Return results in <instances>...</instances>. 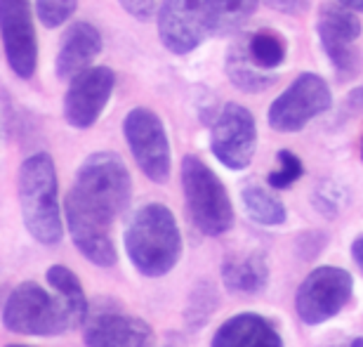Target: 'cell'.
Listing matches in <instances>:
<instances>
[{
    "mask_svg": "<svg viewBox=\"0 0 363 347\" xmlns=\"http://www.w3.org/2000/svg\"><path fill=\"white\" fill-rule=\"evenodd\" d=\"M133 199V177L128 165L113 151H97L83 161L76 182L67 194L64 211H76L113 225Z\"/></svg>",
    "mask_w": 363,
    "mask_h": 347,
    "instance_id": "cell-1",
    "label": "cell"
},
{
    "mask_svg": "<svg viewBox=\"0 0 363 347\" xmlns=\"http://www.w3.org/2000/svg\"><path fill=\"white\" fill-rule=\"evenodd\" d=\"M125 250L142 277L161 279L182 258V231L175 215L163 204H147L125 227Z\"/></svg>",
    "mask_w": 363,
    "mask_h": 347,
    "instance_id": "cell-2",
    "label": "cell"
},
{
    "mask_svg": "<svg viewBox=\"0 0 363 347\" xmlns=\"http://www.w3.org/2000/svg\"><path fill=\"white\" fill-rule=\"evenodd\" d=\"M17 194L28 234L43 246L60 243L64 236V220L60 208V180L52 156L38 151L21 163Z\"/></svg>",
    "mask_w": 363,
    "mask_h": 347,
    "instance_id": "cell-3",
    "label": "cell"
},
{
    "mask_svg": "<svg viewBox=\"0 0 363 347\" xmlns=\"http://www.w3.org/2000/svg\"><path fill=\"white\" fill-rule=\"evenodd\" d=\"M182 189L196 229L206 236H222L234 227V206L227 187L199 156L182 158Z\"/></svg>",
    "mask_w": 363,
    "mask_h": 347,
    "instance_id": "cell-4",
    "label": "cell"
},
{
    "mask_svg": "<svg viewBox=\"0 0 363 347\" xmlns=\"http://www.w3.org/2000/svg\"><path fill=\"white\" fill-rule=\"evenodd\" d=\"M3 326L19 336L52 338L71 331V319L55 291L48 293L35 281H24L7 293L3 302Z\"/></svg>",
    "mask_w": 363,
    "mask_h": 347,
    "instance_id": "cell-5",
    "label": "cell"
},
{
    "mask_svg": "<svg viewBox=\"0 0 363 347\" xmlns=\"http://www.w3.org/2000/svg\"><path fill=\"white\" fill-rule=\"evenodd\" d=\"M354 293V277L342 267L321 265L311 270L295 293V312L307 326H321L347 307Z\"/></svg>",
    "mask_w": 363,
    "mask_h": 347,
    "instance_id": "cell-6",
    "label": "cell"
},
{
    "mask_svg": "<svg viewBox=\"0 0 363 347\" xmlns=\"http://www.w3.org/2000/svg\"><path fill=\"white\" fill-rule=\"evenodd\" d=\"M123 135H125L128 147L144 175L156 184L168 182L172 154L163 121L151 109L137 106L123 121Z\"/></svg>",
    "mask_w": 363,
    "mask_h": 347,
    "instance_id": "cell-7",
    "label": "cell"
},
{
    "mask_svg": "<svg viewBox=\"0 0 363 347\" xmlns=\"http://www.w3.org/2000/svg\"><path fill=\"white\" fill-rule=\"evenodd\" d=\"M330 102V88L321 76L300 74L269 106V126L279 133H297L316 116L328 111Z\"/></svg>",
    "mask_w": 363,
    "mask_h": 347,
    "instance_id": "cell-8",
    "label": "cell"
},
{
    "mask_svg": "<svg viewBox=\"0 0 363 347\" xmlns=\"http://www.w3.org/2000/svg\"><path fill=\"white\" fill-rule=\"evenodd\" d=\"M257 147V126L252 114L241 104H227L217 116L210 149L229 170H245L252 163Z\"/></svg>",
    "mask_w": 363,
    "mask_h": 347,
    "instance_id": "cell-9",
    "label": "cell"
},
{
    "mask_svg": "<svg viewBox=\"0 0 363 347\" xmlns=\"http://www.w3.org/2000/svg\"><path fill=\"white\" fill-rule=\"evenodd\" d=\"M316 33L337 74L345 81L357 74L359 55L354 50V40H359L361 35V21L354 14V10L340 3L323 5L321 12H318Z\"/></svg>",
    "mask_w": 363,
    "mask_h": 347,
    "instance_id": "cell-10",
    "label": "cell"
},
{
    "mask_svg": "<svg viewBox=\"0 0 363 347\" xmlns=\"http://www.w3.org/2000/svg\"><path fill=\"white\" fill-rule=\"evenodd\" d=\"M210 28L206 0H163L158 10V35L175 55L191 53L206 40Z\"/></svg>",
    "mask_w": 363,
    "mask_h": 347,
    "instance_id": "cell-11",
    "label": "cell"
},
{
    "mask_svg": "<svg viewBox=\"0 0 363 347\" xmlns=\"http://www.w3.org/2000/svg\"><path fill=\"white\" fill-rule=\"evenodd\" d=\"M0 33L10 69L24 81L31 78L38 62V43L28 0H0Z\"/></svg>",
    "mask_w": 363,
    "mask_h": 347,
    "instance_id": "cell-12",
    "label": "cell"
},
{
    "mask_svg": "<svg viewBox=\"0 0 363 347\" xmlns=\"http://www.w3.org/2000/svg\"><path fill=\"white\" fill-rule=\"evenodd\" d=\"M85 347H156V334L147 321L116 307H99L85 321Z\"/></svg>",
    "mask_w": 363,
    "mask_h": 347,
    "instance_id": "cell-13",
    "label": "cell"
},
{
    "mask_svg": "<svg viewBox=\"0 0 363 347\" xmlns=\"http://www.w3.org/2000/svg\"><path fill=\"white\" fill-rule=\"evenodd\" d=\"M116 85V76L108 67L85 69L83 74L71 78V85L64 97V119L71 128H90L104 111Z\"/></svg>",
    "mask_w": 363,
    "mask_h": 347,
    "instance_id": "cell-14",
    "label": "cell"
},
{
    "mask_svg": "<svg viewBox=\"0 0 363 347\" xmlns=\"http://www.w3.org/2000/svg\"><path fill=\"white\" fill-rule=\"evenodd\" d=\"M101 53V35L88 21H74L62 38L60 53H57L55 71L62 81H71L85 69H90V62Z\"/></svg>",
    "mask_w": 363,
    "mask_h": 347,
    "instance_id": "cell-15",
    "label": "cell"
},
{
    "mask_svg": "<svg viewBox=\"0 0 363 347\" xmlns=\"http://www.w3.org/2000/svg\"><path fill=\"white\" fill-rule=\"evenodd\" d=\"M210 347H283V338L262 314L238 312L215 331Z\"/></svg>",
    "mask_w": 363,
    "mask_h": 347,
    "instance_id": "cell-16",
    "label": "cell"
},
{
    "mask_svg": "<svg viewBox=\"0 0 363 347\" xmlns=\"http://www.w3.org/2000/svg\"><path fill=\"white\" fill-rule=\"evenodd\" d=\"M220 274L227 291L238 295H257L269 284V265L262 253H241V255L224 258Z\"/></svg>",
    "mask_w": 363,
    "mask_h": 347,
    "instance_id": "cell-17",
    "label": "cell"
},
{
    "mask_svg": "<svg viewBox=\"0 0 363 347\" xmlns=\"http://www.w3.org/2000/svg\"><path fill=\"white\" fill-rule=\"evenodd\" d=\"M45 279H48L50 288L62 298L64 307H67L71 329L85 326V321H88V316H90V302H88L85 288L81 281H78L76 274L71 272L67 265H52L45 272Z\"/></svg>",
    "mask_w": 363,
    "mask_h": 347,
    "instance_id": "cell-18",
    "label": "cell"
},
{
    "mask_svg": "<svg viewBox=\"0 0 363 347\" xmlns=\"http://www.w3.org/2000/svg\"><path fill=\"white\" fill-rule=\"evenodd\" d=\"M227 74L231 78V83L243 92H262L267 88H272L276 81V76H267L264 69H259L250 60L245 45H238V43L227 55Z\"/></svg>",
    "mask_w": 363,
    "mask_h": 347,
    "instance_id": "cell-19",
    "label": "cell"
},
{
    "mask_svg": "<svg viewBox=\"0 0 363 347\" xmlns=\"http://www.w3.org/2000/svg\"><path fill=\"white\" fill-rule=\"evenodd\" d=\"M241 201L245 206V213H248L257 225L276 227V225H283L288 218L286 206H283L272 192H267L264 187H259V184H245L241 189Z\"/></svg>",
    "mask_w": 363,
    "mask_h": 347,
    "instance_id": "cell-20",
    "label": "cell"
},
{
    "mask_svg": "<svg viewBox=\"0 0 363 347\" xmlns=\"http://www.w3.org/2000/svg\"><path fill=\"white\" fill-rule=\"evenodd\" d=\"M259 0H206L210 28L215 33H231L241 28L257 10Z\"/></svg>",
    "mask_w": 363,
    "mask_h": 347,
    "instance_id": "cell-21",
    "label": "cell"
},
{
    "mask_svg": "<svg viewBox=\"0 0 363 347\" xmlns=\"http://www.w3.org/2000/svg\"><path fill=\"white\" fill-rule=\"evenodd\" d=\"M245 50H248L250 60L264 71H272L286 62V40L274 31L252 33L250 40L245 43Z\"/></svg>",
    "mask_w": 363,
    "mask_h": 347,
    "instance_id": "cell-22",
    "label": "cell"
},
{
    "mask_svg": "<svg viewBox=\"0 0 363 347\" xmlns=\"http://www.w3.org/2000/svg\"><path fill=\"white\" fill-rule=\"evenodd\" d=\"M276 161H279V165H276L269 172V177H267L272 189H288V187H293L297 180L304 175L302 161L290 149H281L279 154H276Z\"/></svg>",
    "mask_w": 363,
    "mask_h": 347,
    "instance_id": "cell-23",
    "label": "cell"
},
{
    "mask_svg": "<svg viewBox=\"0 0 363 347\" xmlns=\"http://www.w3.org/2000/svg\"><path fill=\"white\" fill-rule=\"evenodd\" d=\"M78 0H35V14L45 28H57L74 17Z\"/></svg>",
    "mask_w": 363,
    "mask_h": 347,
    "instance_id": "cell-24",
    "label": "cell"
},
{
    "mask_svg": "<svg viewBox=\"0 0 363 347\" xmlns=\"http://www.w3.org/2000/svg\"><path fill=\"white\" fill-rule=\"evenodd\" d=\"M191 300L199 302V307H196V305L189 307L186 309V319L194 321V316H199V326H201V324L206 321L210 314H213V309L217 307V293H215V288L210 284H201V286H196V291L191 293Z\"/></svg>",
    "mask_w": 363,
    "mask_h": 347,
    "instance_id": "cell-25",
    "label": "cell"
},
{
    "mask_svg": "<svg viewBox=\"0 0 363 347\" xmlns=\"http://www.w3.org/2000/svg\"><path fill=\"white\" fill-rule=\"evenodd\" d=\"M121 5H123V10L128 14H133L135 19L147 21L151 14H154L156 0H121Z\"/></svg>",
    "mask_w": 363,
    "mask_h": 347,
    "instance_id": "cell-26",
    "label": "cell"
},
{
    "mask_svg": "<svg viewBox=\"0 0 363 347\" xmlns=\"http://www.w3.org/2000/svg\"><path fill=\"white\" fill-rule=\"evenodd\" d=\"M267 5L276 12L283 14H300L309 7V0H264Z\"/></svg>",
    "mask_w": 363,
    "mask_h": 347,
    "instance_id": "cell-27",
    "label": "cell"
},
{
    "mask_svg": "<svg viewBox=\"0 0 363 347\" xmlns=\"http://www.w3.org/2000/svg\"><path fill=\"white\" fill-rule=\"evenodd\" d=\"M352 258H354V263L363 270V234H359L352 241Z\"/></svg>",
    "mask_w": 363,
    "mask_h": 347,
    "instance_id": "cell-28",
    "label": "cell"
},
{
    "mask_svg": "<svg viewBox=\"0 0 363 347\" xmlns=\"http://www.w3.org/2000/svg\"><path fill=\"white\" fill-rule=\"evenodd\" d=\"M337 3L350 7V10H354V12H363V0H337Z\"/></svg>",
    "mask_w": 363,
    "mask_h": 347,
    "instance_id": "cell-29",
    "label": "cell"
},
{
    "mask_svg": "<svg viewBox=\"0 0 363 347\" xmlns=\"http://www.w3.org/2000/svg\"><path fill=\"white\" fill-rule=\"evenodd\" d=\"M330 347H363V338L359 336V338H350L347 343H342V345H330Z\"/></svg>",
    "mask_w": 363,
    "mask_h": 347,
    "instance_id": "cell-30",
    "label": "cell"
},
{
    "mask_svg": "<svg viewBox=\"0 0 363 347\" xmlns=\"http://www.w3.org/2000/svg\"><path fill=\"white\" fill-rule=\"evenodd\" d=\"M5 347H31V345H5Z\"/></svg>",
    "mask_w": 363,
    "mask_h": 347,
    "instance_id": "cell-31",
    "label": "cell"
},
{
    "mask_svg": "<svg viewBox=\"0 0 363 347\" xmlns=\"http://www.w3.org/2000/svg\"><path fill=\"white\" fill-rule=\"evenodd\" d=\"M361 154H363V151H361Z\"/></svg>",
    "mask_w": 363,
    "mask_h": 347,
    "instance_id": "cell-32",
    "label": "cell"
}]
</instances>
